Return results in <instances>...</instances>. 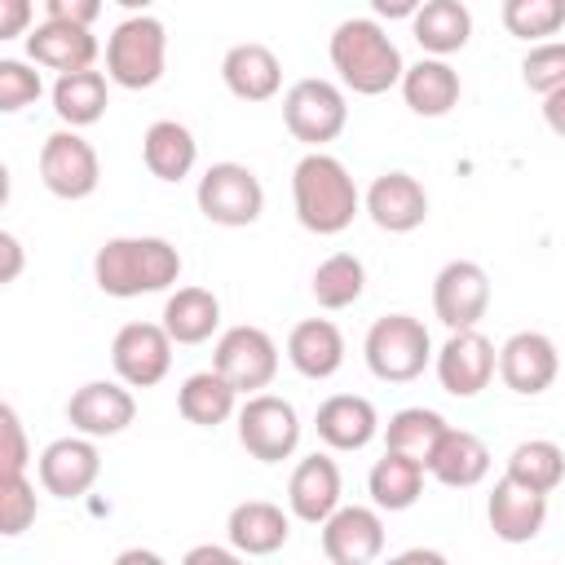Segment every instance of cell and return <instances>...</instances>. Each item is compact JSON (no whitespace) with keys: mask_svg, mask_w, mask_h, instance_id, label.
Listing matches in <instances>:
<instances>
[{"mask_svg":"<svg viewBox=\"0 0 565 565\" xmlns=\"http://www.w3.org/2000/svg\"><path fill=\"white\" fill-rule=\"evenodd\" d=\"M93 278L106 296L132 300L150 291H168L181 278V252L159 234H124L106 238L93 256Z\"/></svg>","mask_w":565,"mask_h":565,"instance_id":"1","label":"cell"},{"mask_svg":"<svg viewBox=\"0 0 565 565\" xmlns=\"http://www.w3.org/2000/svg\"><path fill=\"white\" fill-rule=\"evenodd\" d=\"M327 53H331L340 84L362 93V97H380L393 84H402V75H406L402 49L388 40V31L375 18H344L331 31Z\"/></svg>","mask_w":565,"mask_h":565,"instance_id":"2","label":"cell"},{"mask_svg":"<svg viewBox=\"0 0 565 565\" xmlns=\"http://www.w3.org/2000/svg\"><path fill=\"white\" fill-rule=\"evenodd\" d=\"M291 203H296V221L309 234H340L353 225L362 194L349 177V168L327 154V150H309L296 168H291Z\"/></svg>","mask_w":565,"mask_h":565,"instance_id":"3","label":"cell"},{"mask_svg":"<svg viewBox=\"0 0 565 565\" xmlns=\"http://www.w3.org/2000/svg\"><path fill=\"white\" fill-rule=\"evenodd\" d=\"M163 62H168V31L150 13L124 18L106 40V75L119 88L132 93L154 88L163 79Z\"/></svg>","mask_w":565,"mask_h":565,"instance_id":"4","label":"cell"},{"mask_svg":"<svg viewBox=\"0 0 565 565\" xmlns=\"http://www.w3.org/2000/svg\"><path fill=\"white\" fill-rule=\"evenodd\" d=\"M366 366L375 380L384 384H411L424 375V366L433 362V340H428V327L411 313H384L371 322L366 331Z\"/></svg>","mask_w":565,"mask_h":565,"instance_id":"5","label":"cell"},{"mask_svg":"<svg viewBox=\"0 0 565 565\" xmlns=\"http://www.w3.org/2000/svg\"><path fill=\"white\" fill-rule=\"evenodd\" d=\"M199 212L212 221V225H225V230H243L252 221H260L265 212V185L260 177L247 168V163H212L203 177H199Z\"/></svg>","mask_w":565,"mask_h":565,"instance_id":"6","label":"cell"},{"mask_svg":"<svg viewBox=\"0 0 565 565\" xmlns=\"http://www.w3.org/2000/svg\"><path fill=\"white\" fill-rule=\"evenodd\" d=\"M282 124L296 141L322 150L349 124V102L331 79H296L282 93Z\"/></svg>","mask_w":565,"mask_h":565,"instance_id":"7","label":"cell"},{"mask_svg":"<svg viewBox=\"0 0 565 565\" xmlns=\"http://www.w3.org/2000/svg\"><path fill=\"white\" fill-rule=\"evenodd\" d=\"M238 446L260 463H282L300 446V415L287 397L252 393L238 406Z\"/></svg>","mask_w":565,"mask_h":565,"instance_id":"8","label":"cell"},{"mask_svg":"<svg viewBox=\"0 0 565 565\" xmlns=\"http://www.w3.org/2000/svg\"><path fill=\"white\" fill-rule=\"evenodd\" d=\"M212 366L243 397H252V393H260V388L274 384V375H278V344H274V335L265 327L238 322V327L221 331V340L212 349Z\"/></svg>","mask_w":565,"mask_h":565,"instance_id":"9","label":"cell"},{"mask_svg":"<svg viewBox=\"0 0 565 565\" xmlns=\"http://www.w3.org/2000/svg\"><path fill=\"white\" fill-rule=\"evenodd\" d=\"M40 181L49 194L66 199V203H79L97 190L102 181V163H97V150L79 137V128H57L44 137L40 146Z\"/></svg>","mask_w":565,"mask_h":565,"instance_id":"10","label":"cell"},{"mask_svg":"<svg viewBox=\"0 0 565 565\" xmlns=\"http://www.w3.org/2000/svg\"><path fill=\"white\" fill-rule=\"evenodd\" d=\"M172 344L163 322H124L110 340V366L128 388H154L172 371Z\"/></svg>","mask_w":565,"mask_h":565,"instance_id":"11","label":"cell"},{"mask_svg":"<svg viewBox=\"0 0 565 565\" xmlns=\"http://www.w3.org/2000/svg\"><path fill=\"white\" fill-rule=\"evenodd\" d=\"M433 371L450 397H477L499 371V349L477 327H463L450 331V340L433 353Z\"/></svg>","mask_w":565,"mask_h":565,"instance_id":"12","label":"cell"},{"mask_svg":"<svg viewBox=\"0 0 565 565\" xmlns=\"http://www.w3.org/2000/svg\"><path fill=\"white\" fill-rule=\"evenodd\" d=\"M490 309V274L477 260H446L433 278V313L441 327L463 331L477 327Z\"/></svg>","mask_w":565,"mask_h":565,"instance_id":"13","label":"cell"},{"mask_svg":"<svg viewBox=\"0 0 565 565\" xmlns=\"http://www.w3.org/2000/svg\"><path fill=\"white\" fill-rule=\"evenodd\" d=\"M93 441H97V437L75 433V437H57V441H49V446L40 450L35 472H40V486H44L53 499H79V494H88V490L97 486V477H102V455H97Z\"/></svg>","mask_w":565,"mask_h":565,"instance_id":"14","label":"cell"},{"mask_svg":"<svg viewBox=\"0 0 565 565\" xmlns=\"http://www.w3.org/2000/svg\"><path fill=\"white\" fill-rule=\"evenodd\" d=\"M66 419L84 437H119L137 419V402L124 380H88L71 393Z\"/></svg>","mask_w":565,"mask_h":565,"instance_id":"15","label":"cell"},{"mask_svg":"<svg viewBox=\"0 0 565 565\" xmlns=\"http://www.w3.org/2000/svg\"><path fill=\"white\" fill-rule=\"evenodd\" d=\"M318 530H322V556L331 565H366L384 552V521L375 508L340 503Z\"/></svg>","mask_w":565,"mask_h":565,"instance_id":"16","label":"cell"},{"mask_svg":"<svg viewBox=\"0 0 565 565\" xmlns=\"http://www.w3.org/2000/svg\"><path fill=\"white\" fill-rule=\"evenodd\" d=\"M556 371H561V353L543 331H516L499 349V380L521 397L547 393Z\"/></svg>","mask_w":565,"mask_h":565,"instance_id":"17","label":"cell"},{"mask_svg":"<svg viewBox=\"0 0 565 565\" xmlns=\"http://www.w3.org/2000/svg\"><path fill=\"white\" fill-rule=\"evenodd\" d=\"M486 521H490L494 539H503V543H530L547 525V494L503 472L494 481L490 499H486Z\"/></svg>","mask_w":565,"mask_h":565,"instance_id":"18","label":"cell"},{"mask_svg":"<svg viewBox=\"0 0 565 565\" xmlns=\"http://www.w3.org/2000/svg\"><path fill=\"white\" fill-rule=\"evenodd\" d=\"M26 57L44 71H88L97 62V35L79 22H62V18H44L26 31Z\"/></svg>","mask_w":565,"mask_h":565,"instance_id":"19","label":"cell"},{"mask_svg":"<svg viewBox=\"0 0 565 565\" xmlns=\"http://www.w3.org/2000/svg\"><path fill=\"white\" fill-rule=\"evenodd\" d=\"M340 494H344V481H340V468L331 455H305L296 468H291V481H287V508L296 521L305 525H322L335 508H340Z\"/></svg>","mask_w":565,"mask_h":565,"instance_id":"20","label":"cell"},{"mask_svg":"<svg viewBox=\"0 0 565 565\" xmlns=\"http://www.w3.org/2000/svg\"><path fill=\"white\" fill-rule=\"evenodd\" d=\"M366 216L388 234H411L428 221V194L411 172H380L366 190Z\"/></svg>","mask_w":565,"mask_h":565,"instance_id":"21","label":"cell"},{"mask_svg":"<svg viewBox=\"0 0 565 565\" xmlns=\"http://www.w3.org/2000/svg\"><path fill=\"white\" fill-rule=\"evenodd\" d=\"M225 539L238 556H274L291 539V516L269 499H243L225 516Z\"/></svg>","mask_w":565,"mask_h":565,"instance_id":"22","label":"cell"},{"mask_svg":"<svg viewBox=\"0 0 565 565\" xmlns=\"http://www.w3.org/2000/svg\"><path fill=\"white\" fill-rule=\"evenodd\" d=\"M221 79L238 102H269L282 88V62L269 44L247 40L221 57Z\"/></svg>","mask_w":565,"mask_h":565,"instance_id":"23","label":"cell"},{"mask_svg":"<svg viewBox=\"0 0 565 565\" xmlns=\"http://www.w3.org/2000/svg\"><path fill=\"white\" fill-rule=\"evenodd\" d=\"M490 472V446L468 428H446L437 450L428 455V477L450 490H472Z\"/></svg>","mask_w":565,"mask_h":565,"instance_id":"24","label":"cell"},{"mask_svg":"<svg viewBox=\"0 0 565 565\" xmlns=\"http://www.w3.org/2000/svg\"><path fill=\"white\" fill-rule=\"evenodd\" d=\"M287 362L305 380H331L344 366V335L331 318H305L287 335Z\"/></svg>","mask_w":565,"mask_h":565,"instance_id":"25","label":"cell"},{"mask_svg":"<svg viewBox=\"0 0 565 565\" xmlns=\"http://www.w3.org/2000/svg\"><path fill=\"white\" fill-rule=\"evenodd\" d=\"M459 93H463L459 71H455L446 57H419V62L406 66V75H402V97H406V106H411L415 115H424V119L450 115V110L459 106Z\"/></svg>","mask_w":565,"mask_h":565,"instance_id":"26","label":"cell"},{"mask_svg":"<svg viewBox=\"0 0 565 565\" xmlns=\"http://www.w3.org/2000/svg\"><path fill=\"white\" fill-rule=\"evenodd\" d=\"M313 428H318V437H322L331 450H362V446L380 433V415H375V406H371L366 397H358V393H335V397H327V402L318 406Z\"/></svg>","mask_w":565,"mask_h":565,"instance_id":"27","label":"cell"},{"mask_svg":"<svg viewBox=\"0 0 565 565\" xmlns=\"http://www.w3.org/2000/svg\"><path fill=\"white\" fill-rule=\"evenodd\" d=\"M411 35L428 57H450L472 40V13L463 0H424L411 18Z\"/></svg>","mask_w":565,"mask_h":565,"instance_id":"28","label":"cell"},{"mask_svg":"<svg viewBox=\"0 0 565 565\" xmlns=\"http://www.w3.org/2000/svg\"><path fill=\"white\" fill-rule=\"evenodd\" d=\"M177 411L185 424L194 428H216L230 415H238V388L212 366V371H194L185 375V384L177 388Z\"/></svg>","mask_w":565,"mask_h":565,"instance_id":"29","label":"cell"},{"mask_svg":"<svg viewBox=\"0 0 565 565\" xmlns=\"http://www.w3.org/2000/svg\"><path fill=\"white\" fill-rule=\"evenodd\" d=\"M141 159L150 168V177L159 181H181L194 172V159H199V141L185 124L177 119H154L141 137Z\"/></svg>","mask_w":565,"mask_h":565,"instance_id":"30","label":"cell"},{"mask_svg":"<svg viewBox=\"0 0 565 565\" xmlns=\"http://www.w3.org/2000/svg\"><path fill=\"white\" fill-rule=\"evenodd\" d=\"M106 79L110 75H102V71H66V75H57V84H53V110H57V119L66 124V128H88V124H97L102 115H106V106H110V88H106Z\"/></svg>","mask_w":565,"mask_h":565,"instance_id":"31","label":"cell"},{"mask_svg":"<svg viewBox=\"0 0 565 565\" xmlns=\"http://www.w3.org/2000/svg\"><path fill=\"white\" fill-rule=\"evenodd\" d=\"M163 327L177 344H203L221 327V300L207 287H177L163 305Z\"/></svg>","mask_w":565,"mask_h":565,"instance_id":"32","label":"cell"},{"mask_svg":"<svg viewBox=\"0 0 565 565\" xmlns=\"http://www.w3.org/2000/svg\"><path fill=\"white\" fill-rule=\"evenodd\" d=\"M424 463L402 455V450H384V459H375L371 477H366V490H371V503L384 508V512H406L419 490H424Z\"/></svg>","mask_w":565,"mask_h":565,"instance_id":"33","label":"cell"},{"mask_svg":"<svg viewBox=\"0 0 565 565\" xmlns=\"http://www.w3.org/2000/svg\"><path fill=\"white\" fill-rule=\"evenodd\" d=\"M446 428H450V424H446L437 411H428V406H406V411L388 415V424H384V450H402V455H411V459H419V463L428 468V455L437 450V441H441Z\"/></svg>","mask_w":565,"mask_h":565,"instance_id":"34","label":"cell"},{"mask_svg":"<svg viewBox=\"0 0 565 565\" xmlns=\"http://www.w3.org/2000/svg\"><path fill=\"white\" fill-rule=\"evenodd\" d=\"M313 300L322 309H349L366 291V265L353 252H335L313 269Z\"/></svg>","mask_w":565,"mask_h":565,"instance_id":"35","label":"cell"},{"mask_svg":"<svg viewBox=\"0 0 565 565\" xmlns=\"http://www.w3.org/2000/svg\"><path fill=\"white\" fill-rule=\"evenodd\" d=\"M508 477H516V481L552 494L565 481V450L556 441H547V437H530V441H521L508 455Z\"/></svg>","mask_w":565,"mask_h":565,"instance_id":"36","label":"cell"},{"mask_svg":"<svg viewBox=\"0 0 565 565\" xmlns=\"http://www.w3.org/2000/svg\"><path fill=\"white\" fill-rule=\"evenodd\" d=\"M503 26L525 44L552 40L565 26V0H503Z\"/></svg>","mask_w":565,"mask_h":565,"instance_id":"37","label":"cell"},{"mask_svg":"<svg viewBox=\"0 0 565 565\" xmlns=\"http://www.w3.org/2000/svg\"><path fill=\"white\" fill-rule=\"evenodd\" d=\"M35 512H40V499H35V486L26 481V472H4V490H0V534L4 539H18L35 525Z\"/></svg>","mask_w":565,"mask_h":565,"instance_id":"38","label":"cell"},{"mask_svg":"<svg viewBox=\"0 0 565 565\" xmlns=\"http://www.w3.org/2000/svg\"><path fill=\"white\" fill-rule=\"evenodd\" d=\"M521 79L539 97H547L552 88H561L565 84V40H539V44H530V53L521 57Z\"/></svg>","mask_w":565,"mask_h":565,"instance_id":"39","label":"cell"},{"mask_svg":"<svg viewBox=\"0 0 565 565\" xmlns=\"http://www.w3.org/2000/svg\"><path fill=\"white\" fill-rule=\"evenodd\" d=\"M40 93H44L40 71H31V66L18 62V57H0V110H4V115H18V110L35 106Z\"/></svg>","mask_w":565,"mask_h":565,"instance_id":"40","label":"cell"},{"mask_svg":"<svg viewBox=\"0 0 565 565\" xmlns=\"http://www.w3.org/2000/svg\"><path fill=\"white\" fill-rule=\"evenodd\" d=\"M0 433H4V472H26V459H31V450H26V428H22V419H18V411L4 402L0 406Z\"/></svg>","mask_w":565,"mask_h":565,"instance_id":"41","label":"cell"},{"mask_svg":"<svg viewBox=\"0 0 565 565\" xmlns=\"http://www.w3.org/2000/svg\"><path fill=\"white\" fill-rule=\"evenodd\" d=\"M35 4L31 0H0V40H18L31 31Z\"/></svg>","mask_w":565,"mask_h":565,"instance_id":"42","label":"cell"},{"mask_svg":"<svg viewBox=\"0 0 565 565\" xmlns=\"http://www.w3.org/2000/svg\"><path fill=\"white\" fill-rule=\"evenodd\" d=\"M44 13L49 18H62V22L93 26L102 18V0H44Z\"/></svg>","mask_w":565,"mask_h":565,"instance_id":"43","label":"cell"},{"mask_svg":"<svg viewBox=\"0 0 565 565\" xmlns=\"http://www.w3.org/2000/svg\"><path fill=\"white\" fill-rule=\"evenodd\" d=\"M0 252H4V269H0V282H13L22 274V243L13 230H0Z\"/></svg>","mask_w":565,"mask_h":565,"instance_id":"44","label":"cell"},{"mask_svg":"<svg viewBox=\"0 0 565 565\" xmlns=\"http://www.w3.org/2000/svg\"><path fill=\"white\" fill-rule=\"evenodd\" d=\"M203 561H212V565H234V561H238V547H234V543H230V547L203 543V547H190V552H185V565H203Z\"/></svg>","mask_w":565,"mask_h":565,"instance_id":"45","label":"cell"},{"mask_svg":"<svg viewBox=\"0 0 565 565\" xmlns=\"http://www.w3.org/2000/svg\"><path fill=\"white\" fill-rule=\"evenodd\" d=\"M543 124H547L556 137H565V84L543 97Z\"/></svg>","mask_w":565,"mask_h":565,"instance_id":"46","label":"cell"},{"mask_svg":"<svg viewBox=\"0 0 565 565\" xmlns=\"http://www.w3.org/2000/svg\"><path fill=\"white\" fill-rule=\"evenodd\" d=\"M424 0H371V9H375V18H415V9H419Z\"/></svg>","mask_w":565,"mask_h":565,"instance_id":"47","label":"cell"},{"mask_svg":"<svg viewBox=\"0 0 565 565\" xmlns=\"http://www.w3.org/2000/svg\"><path fill=\"white\" fill-rule=\"evenodd\" d=\"M115 4H119V9H128V13H146L154 0H115Z\"/></svg>","mask_w":565,"mask_h":565,"instance_id":"48","label":"cell"},{"mask_svg":"<svg viewBox=\"0 0 565 565\" xmlns=\"http://www.w3.org/2000/svg\"><path fill=\"white\" fill-rule=\"evenodd\" d=\"M402 561H441V552H419L415 547V552H402Z\"/></svg>","mask_w":565,"mask_h":565,"instance_id":"49","label":"cell"},{"mask_svg":"<svg viewBox=\"0 0 565 565\" xmlns=\"http://www.w3.org/2000/svg\"><path fill=\"white\" fill-rule=\"evenodd\" d=\"M119 561H159V556H154V552H137V547H132V552H119Z\"/></svg>","mask_w":565,"mask_h":565,"instance_id":"50","label":"cell"}]
</instances>
